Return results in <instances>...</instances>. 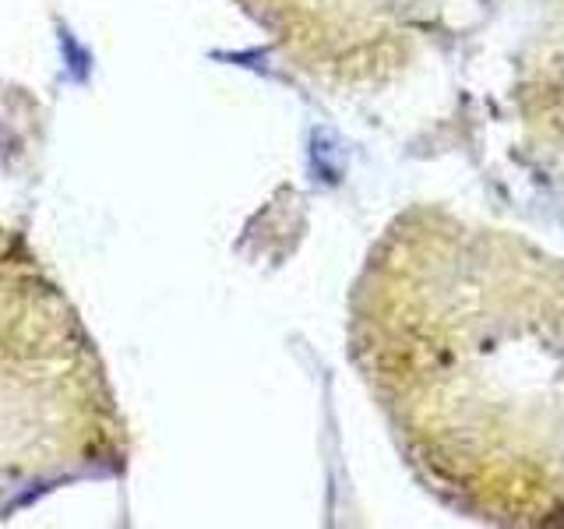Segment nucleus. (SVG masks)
<instances>
[{
	"label": "nucleus",
	"mask_w": 564,
	"mask_h": 529,
	"mask_svg": "<svg viewBox=\"0 0 564 529\" xmlns=\"http://www.w3.org/2000/svg\"><path fill=\"white\" fill-rule=\"evenodd\" d=\"M349 357L448 508L564 526V255L445 205L405 208L352 282Z\"/></svg>",
	"instance_id": "1"
},
{
	"label": "nucleus",
	"mask_w": 564,
	"mask_h": 529,
	"mask_svg": "<svg viewBox=\"0 0 564 529\" xmlns=\"http://www.w3.org/2000/svg\"><path fill=\"white\" fill-rule=\"evenodd\" d=\"M123 466L128 428L96 339L32 244L0 226V519Z\"/></svg>",
	"instance_id": "2"
},
{
	"label": "nucleus",
	"mask_w": 564,
	"mask_h": 529,
	"mask_svg": "<svg viewBox=\"0 0 564 529\" xmlns=\"http://www.w3.org/2000/svg\"><path fill=\"white\" fill-rule=\"evenodd\" d=\"M290 67L328 88L405 75L463 0H237Z\"/></svg>",
	"instance_id": "3"
},
{
	"label": "nucleus",
	"mask_w": 564,
	"mask_h": 529,
	"mask_svg": "<svg viewBox=\"0 0 564 529\" xmlns=\"http://www.w3.org/2000/svg\"><path fill=\"white\" fill-rule=\"evenodd\" d=\"M508 102L516 114L519 149L540 181L564 202V0H536Z\"/></svg>",
	"instance_id": "4"
}]
</instances>
